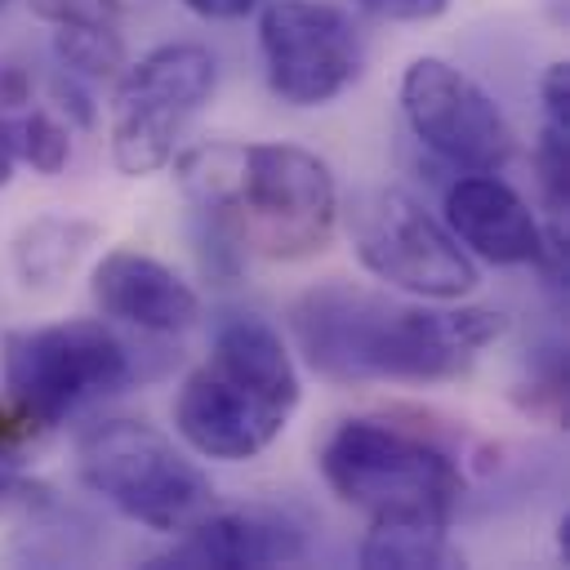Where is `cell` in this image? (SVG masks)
<instances>
[{
    "instance_id": "cell-20",
    "label": "cell",
    "mask_w": 570,
    "mask_h": 570,
    "mask_svg": "<svg viewBox=\"0 0 570 570\" xmlns=\"http://www.w3.org/2000/svg\"><path fill=\"white\" fill-rule=\"evenodd\" d=\"M539 102H543V120L570 129V67L566 62H548L543 80H539Z\"/></svg>"
},
{
    "instance_id": "cell-4",
    "label": "cell",
    "mask_w": 570,
    "mask_h": 570,
    "mask_svg": "<svg viewBox=\"0 0 570 570\" xmlns=\"http://www.w3.org/2000/svg\"><path fill=\"white\" fill-rule=\"evenodd\" d=\"M316 463L334 499L370 517L450 521L463 503L459 459L432 432L387 414L343 419L325 436Z\"/></svg>"
},
{
    "instance_id": "cell-18",
    "label": "cell",
    "mask_w": 570,
    "mask_h": 570,
    "mask_svg": "<svg viewBox=\"0 0 570 570\" xmlns=\"http://www.w3.org/2000/svg\"><path fill=\"white\" fill-rule=\"evenodd\" d=\"M45 22H116L120 0H31Z\"/></svg>"
},
{
    "instance_id": "cell-19",
    "label": "cell",
    "mask_w": 570,
    "mask_h": 570,
    "mask_svg": "<svg viewBox=\"0 0 570 570\" xmlns=\"http://www.w3.org/2000/svg\"><path fill=\"white\" fill-rule=\"evenodd\" d=\"M352 4L383 22H432L450 9V0H352Z\"/></svg>"
},
{
    "instance_id": "cell-6",
    "label": "cell",
    "mask_w": 570,
    "mask_h": 570,
    "mask_svg": "<svg viewBox=\"0 0 570 570\" xmlns=\"http://www.w3.org/2000/svg\"><path fill=\"white\" fill-rule=\"evenodd\" d=\"M0 365L9 401L36 428H58L89 401L120 392L134 374L125 343L94 316L9 330L0 338Z\"/></svg>"
},
{
    "instance_id": "cell-16",
    "label": "cell",
    "mask_w": 570,
    "mask_h": 570,
    "mask_svg": "<svg viewBox=\"0 0 570 570\" xmlns=\"http://www.w3.org/2000/svg\"><path fill=\"white\" fill-rule=\"evenodd\" d=\"M53 53L67 76L116 80L125 67V40L116 22H53Z\"/></svg>"
},
{
    "instance_id": "cell-12",
    "label": "cell",
    "mask_w": 570,
    "mask_h": 570,
    "mask_svg": "<svg viewBox=\"0 0 570 570\" xmlns=\"http://www.w3.org/2000/svg\"><path fill=\"white\" fill-rule=\"evenodd\" d=\"M89 298L98 316L147 334H183L200 321V294L169 263L142 249H107L94 263Z\"/></svg>"
},
{
    "instance_id": "cell-10",
    "label": "cell",
    "mask_w": 570,
    "mask_h": 570,
    "mask_svg": "<svg viewBox=\"0 0 570 570\" xmlns=\"http://www.w3.org/2000/svg\"><path fill=\"white\" fill-rule=\"evenodd\" d=\"M401 111L414 138L454 169H503L517 151L499 102L454 62L414 58L401 76Z\"/></svg>"
},
{
    "instance_id": "cell-24",
    "label": "cell",
    "mask_w": 570,
    "mask_h": 570,
    "mask_svg": "<svg viewBox=\"0 0 570 570\" xmlns=\"http://www.w3.org/2000/svg\"><path fill=\"white\" fill-rule=\"evenodd\" d=\"M27 98H31L27 76H22L18 67H4V71H0V102H4V107H22Z\"/></svg>"
},
{
    "instance_id": "cell-23",
    "label": "cell",
    "mask_w": 570,
    "mask_h": 570,
    "mask_svg": "<svg viewBox=\"0 0 570 570\" xmlns=\"http://www.w3.org/2000/svg\"><path fill=\"white\" fill-rule=\"evenodd\" d=\"M18 165H22V156H18V116L0 111V187H9Z\"/></svg>"
},
{
    "instance_id": "cell-8",
    "label": "cell",
    "mask_w": 570,
    "mask_h": 570,
    "mask_svg": "<svg viewBox=\"0 0 570 570\" xmlns=\"http://www.w3.org/2000/svg\"><path fill=\"white\" fill-rule=\"evenodd\" d=\"M352 249L361 267L396 294L428 298V303H459L476 289V263L436 223L414 196L405 191H370L347 214Z\"/></svg>"
},
{
    "instance_id": "cell-26",
    "label": "cell",
    "mask_w": 570,
    "mask_h": 570,
    "mask_svg": "<svg viewBox=\"0 0 570 570\" xmlns=\"http://www.w3.org/2000/svg\"><path fill=\"white\" fill-rule=\"evenodd\" d=\"M0 4H4V0H0Z\"/></svg>"
},
{
    "instance_id": "cell-14",
    "label": "cell",
    "mask_w": 570,
    "mask_h": 570,
    "mask_svg": "<svg viewBox=\"0 0 570 570\" xmlns=\"http://www.w3.org/2000/svg\"><path fill=\"white\" fill-rule=\"evenodd\" d=\"M361 566L370 570H450L463 566L459 543L450 539V521L432 517H370L361 539Z\"/></svg>"
},
{
    "instance_id": "cell-21",
    "label": "cell",
    "mask_w": 570,
    "mask_h": 570,
    "mask_svg": "<svg viewBox=\"0 0 570 570\" xmlns=\"http://www.w3.org/2000/svg\"><path fill=\"white\" fill-rule=\"evenodd\" d=\"M178 4L209 22H232V18H245L258 9V0H178Z\"/></svg>"
},
{
    "instance_id": "cell-22",
    "label": "cell",
    "mask_w": 570,
    "mask_h": 570,
    "mask_svg": "<svg viewBox=\"0 0 570 570\" xmlns=\"http://www.w3.org/2000/svg\"><path fill=\"white\" fill-rule=\"evenodd\" d=\"M31 432H36V423H31L13 401H9V405H0V454H13Z\"/></svg>"
},
{
    "instance_id": "cell-9",
    "label": "cell",
    "mask_w": 570,
    "mask_h": 570,
    "mask_svg": "<svg viewBox=\"0 0 570 570\" xmlns=\"http://www.w3.org/2000/svg\"><path fill=\"white\" fill-rule=\"evenodd\" d=\"M258 53L267 89L289 107L334 102L365 67V40L338 4L272 0L258 13Z\"/></svg>"
},
{
    "instance_id": "cell-7",
    "label": "cell",
    "mask_w": 570,
    "mask_h": 570,
    "mask_svg": "<svg viewBox=\"0 0 570 570\" xmlns=\"http://www.w3.org/2000/svg\"><path fill=\"white\" fill-rule=\"evenodd\" d=\"M218 85V62L200 45H160L125 62L111 94V160L129 178L165 169L187 125L205 111Z\"/></svg>"
},
{
    "instance_id": "cell-5",
    "label": "cell",
    "mask_w": 570,
    "mask_h": 570,
    "mask_svg": "<svg viewBox=\"0 0 570 570\" xmlns=\"http://www.w3.org/2000/svg\"><path fill=\"white\" fill-rule=\"evenodd\" d=\"M76 472L120 517L160 534H178L218 508L214 485L191 454L142 419L89 423L76 441Z\"/></svg>"
},
{
    "instance_id": "cell-11",
    "label": "cell",
    "mask_w": 570,
    "mask_h": 570,
    "mask_svg": "<svg viewBox=\"0 0 570 570\" xmlns=\"http://www.w3.org/2000/svg\"><path fill=\"white\" fill-rule=\"evenodd\" d=\"M445 227L468 249V258H485L494 267H561L548 249L539 214L499 174H459L445 187Z\"/></svg>"
},
{
    "instance_id": "cell-25",
    "label": "cell",
    "mask_w": 570,
    "mask_h": 570,
    "mask_svg": "<svg viewBox=\"0 0 570 570\" xmlns=\"http://www.w3.org/2000/svg\"><path fill=\"white\" fill-rule=\"evenodd\" d=\"M13 494H22V481H18V472H13V459L0 454V503L13 499Z\"/></svg>"
},
{
    "instance_id": "cell-13",
    "label": "cell",
    "mask_w": 570,
    "mask_h": 570,
    "mask_svg": "<svg viewBox=\"0 0 570 570\" xmlns=\"http://www.w3.org/2000/svg\"><path fill=\"white\" fill-rule=\"evenodd\" d=\"M303 534L258 508L245 512H205L187 530H178L174 548L156 557V566H191V570H263L303 561Z\"/></svg>"
},
{
    "instance_id": "cell-3",
    "label": "cell",
    "mask_w": 570,
    "mask_h": 570,
    "mask_svg": "<svg viewBox=\"0 0 570 570\" xmlns=\"http://www.w3.org/2000/svg\"><path fill=\"white\" fill-rule=\"evenodd\" d=\"M303 396L294 356L276 325L236 312L214 330L205 365L174 396V432L200 459L245 463L263 454Z\"/></svg>"
},
{
    "instance_id": "cell-17",
    "label": "cell",
    "mask_w": 570,
    "mask_h": 570,
    "mask_svg": "<svg viewBox=\"0 0 570 570\" xmlns=\"http://www.w3.org/2000/svg\"><path fill=\"white\" fill-rule=\"evenodd\" d=\"M18 156H22L36 174L53 178V174H62L67 160H71V129H67L62 120H53L49 111L31 107V111L18 116Z\"/></svg>"
},
{
    "instance_id": "cell-1",
    "label": "cell",
    "mask_w": 570,
    "mask_h": 570,
    "mask_svg": "<svg viewBox=\"0 0 570 570\" xmlns=\"http://www.w3.org/2000/svg\"><path fill=\"white\" fill-rule=\"evenodd\" d=\"M494 307H432L347 281L312 285L289 307V334L330 383H445L503 334Z\"/></svg>"
},
{
    "instance_id": "cell-15",
    "label": "cell",
    "mask_w": 570,
    "mask_h": 570,
    "mask_svg": "<svg viewBox=\"0 0 570 570\" xmlns=\"http://www.w3.org/2000/svg\"><path fill=\"white\" fill-rule=\"evenodd\" d=\"M94 240V227L85 223H71V218H40L31 223L18 245H13V263H18V276L27 285H45V281H58L62 272L76 267V258L85 254V245Z\"/></svg>"
},
{
    "instance_id": "cell-2",
    "label": "cell",
    "mask_w": 570,
    "mask_h": 570,
    "mask_svg": "<svg viewBox=\"0 0 570 570\" xmlns=\"http://www.w3.org/2000/svg\"><path fill=\"white\" fill-rule=\"evenodd\" d=\"M178 183L223 236L272 263L321 254L338 227L330 165L294 142H196L178 156Z\"/></svg>"
}]
</instances>
